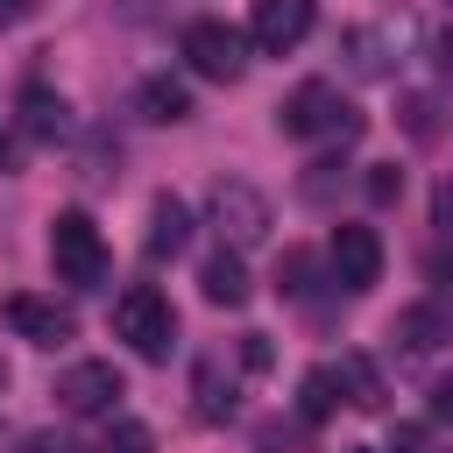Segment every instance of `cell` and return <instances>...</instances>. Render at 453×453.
I'll return each instance as SVG.
<instances>
[{
	"label": "cell",
	"instance_id": "7c38bea8",
	"mask_svg": "<svg viewBox=\"0 0 453 453\" xmlns=\"http://www.w3.org/2000/svg\"><path fill=\"white\" fill-rule=\"evenodd\" d=\"M403 42H411V21H382V28H354V35H347L354 71H368V78H382L389 57H403Z\"/></svg>",
	"mask_w": 453,
	"mask_h": 453
},
{
	"label": "cell",
	"instance_id": "8992f818",
	"mask_svg": "<svg viewBox=\"0 0 453 453\" xmlns=\"http://www.w3.org/2000/svg\"><path fill=\"white\" fill-rule=\"evenodd\" d=\"M120 396H127V382H120V368H113V361H71V368L57 375V403H64V411H78V418L113 411Z\"/></svg>",
	"mask_w": 453,
	"mask_h": 453
},
{
	"label": "cell",
	"instance_id": "44dd1931",
	"mask_svg": "<svg viewBox=\"0 0 453 453\" xmlns=\"http://www.w3.org/2000/svg\"><path fill=\"white\" fill-rule=\"evenodd\" d=\"M14 453H78V446H71L64 432H28V439H21Z\"/></svg>",
	"mask_w": 453,
	"mask_h": 453
},
{
	"label": "cell",
	"instance_id": "e0dca14e",
	"mask_svg": "<svg viewBox=\"0 0 453 453\" xmlns=\"http://www.w3.org/2000/svg\"><path fill=\"white\" fill-rule=\"evenodd\" d=\"M333 368H340V389H347V403H361V411H375V403H382V382H375L368 354H340Z\"/></svg>",
	"mask_w": 453,
	"mask_h": 453
},
{
	"label": "cell",
	"instance_id": "7a4b0ae2",
	"mask_svg": "<svg viewBox=\"0 0 453 453\" xmlns=\"http://www.w3.org/2000/svg\"><path fill=\"white\" fill-rule=\"evenodd\" d=\"M50 262H57V283H71V290H99L106 283V241H99L85 205H64L50 219Z\"/></svg>",
	"mask_w": 453,
	"mask_h": 453
},
{
	"label": "cell",
	"instance_id": "ba28073f",
	"mask_svg": "<svg viewBox=\"0 0 453 453\" xmlns=\"http://www.w3.org/2000/svg\"><path fill=\"white\" fill-rule=\"evenodd\" d=\"M311 14H319V0H255L248 35H255V50L283 57V50H297V42L311 35Z\"/></svg>",
	"mask_w": 453,
	"mask_h": 453
},
{
	"label": "cell",
	"instance_id": "484cf974",
	"mask_svg": "<svg viewBox=\"0 0 453 453\" xmlns=\"http://www.w3.org/2000/svg\"><path fill=\"white\" fill-rule=\"evenodd\" d=\"M439 64H446V71H453V28H446V42H439Z\"/></svg>",
	"mask_w": 453,
	"mask_h": 453
},
{
	"label": "cell",
	"instance_id": "2e32d148",
	"mask_svg": "<svg viewBox=\"0 0 453 453\" xmlns=\"http://www.w3.org/2000/svg\"><path fill=\"white\" fill-rule=\"evenodd\" d=\"M340 396H347V389H340V368H311V375H304V389H297V411L319 425V418H333V411H340Z\"/></svg>",
	"mask_w": 453,
	"mask_h": 453
},
{
	"label": "cell",
	"instance_id": "3957f363",
	"mask_svg": "<svg viewBox=\"0 0 453 453\" xmlns=\"http://www.w3.org/2000/svg\"><path fill=\"white\" fill-rule=\"evenodd\" d=\"M113 333H120L142 361H170V347H177V311H170V297H163L156 283H134V290L113 297Z\"/></svg>",
	"mask_w": 453,
	"mask_h": 453
},
{
	"label": "cell",
	"instance_id": "9c48e42d",
	"mask_svg": "<svg viewBox=\"0 0 453 453\" xmlns=\"http://www.w3.org/2000/svg\"><path fill=\"white\" fill-rule=\"evenodd\" d=\"M0 311H7V326H14L21 340H35V347H64V340L78 333V319H71L57 297H28V290H14Z\"/></svg>",
	"mask_w": 453,
	"mask_h": 453
},
{
	"label": "cell",
	"instance_id": "4316f807",
	"mask_svg": "<svg viewBox=\"0 0 453 453\" xmlns=\"http://www.w3.org/2000/svg\"><path fill=\"white\" fill-rule=\"evenodd\" d=\"M0 382H7V361H0Z\"/></svg>",
	"mask_w": 453,
	"mask_h": 453
},
{
	"label": "cell",
	"instance_id": "9a60e30c",
	"mask_svg": "<svg viewBox=\"0 0 453 453\" xmlns=\"http://www.w3.org/2000/svg\"><path fill=\"white\" fill-rule=\"evenodd\" d=\"M184 241H191V212H184V205L163 191V198L149 205V255H177Z\"/></svg>",
	"mask_w": 453,
	"mask_h": 453
},
{
	"label": "cell",
	"instance_id": "8fae6325",
	"mask_svg": "<svg viewBox=\"0 0 453 453\" xmlns=\"http://www.w3.org/2000/svg\"><path fill=\"white\" fill-rule=\"evenodd\" d=\"M234 389H241V382H234V368H226L219 354H205V361H198V382H191V396H198L191 411H198L205 425H226V418H234V403H241Z\"/></svg>",
	"mask_w": 453,
	"mask_h": 453
},
{
	"label": "cell",
	"instance_id": "603a6c76",
	"mask_svg": "<svg viewBox=\"0 0 453 453\" xmlns=\"http://www.w3.org/2000/svg\"><path fill=\"white\" fill-rule=\"evenodd\" d=\"M403 113H411V134H432V99H411Z\"/></svg>",
	"mask_w": 453,
	"mask_h": 453
},
{
	"label": "cell",
	"instance_id": "52a82bcc",
	"mask_svg": "<svg viewBox=\"0 0 453 453\" xmlns=\"http://www.w3.org/2000/svg\"><path fill=\"white\" fill-rule=\"evenodd\" d=\"M184 64L198 71V78H219V85H234L241 78V35L226 28V21H191L184 28Z\"/></svg>",
	"mask_w": 453,
	"mask_h": 453
},
{
	"label": "cell",
	"instance_id": "ffe728a7",
	"mask_svg": "<svg viewBox=\"0 0 453 453\" xmlns=\"http://www.w3.org/2000/svg\"><path fill=\"white\" fill-rule=\"evenodd\" d=\"M396 191H403V170H396V163H368V198H375V205H389Z\"/></svg>",
	"mask_w": 453,
	"mask_h": 453
},
{
	"label": "cell",
	"instance_id": "4fadbf2b",
	"mask_svg": "<svg viewBox=\"0 0 453 453\" xmlns=\"http://www.w3.org/2000/svg\"><path fill=\"white\" fill-rule=\"evenodd\" d=\"M134 113L142 120H163V127H177V120H191V92H184V78H142L134 85Z\"/></svg>",
	"mask_w": 453,
	"mask_h": 453
},
{
	"label": "cell",
	"instance_id": "5bb4252c",
	"mask_svg": "<svg viewBox=\"0 0 453 453\" xmlns=\"http://www.w3.org/2000/svg\"><path fill=\"white\" fill-rule=\"evenodd\" d=\"M198 290H205L212 304H226V311H234V304H248V269H241V255H234V248H219V255L198 269Z\"/></svg>",
	"mask_w": 453,
	"mask_h": 453
},
{
	"label": "cell",
	"instance_id": "cb8c5ba5",
	"mask_svg": "<svg viewBox=\"0 0 453 453\" xmlns=\"http://www.w3.org/2000/svg\"><path fill=\"white\" fill-rule=\"evenodd\" d=\"M28 7H35V0H0V28H14V21H28Z\"/></svg>",
	"mask_w": 453,
	"mask_h": 453
},
{
	"label": "cell",
	"instance_id": "7402d4cb",
	"mask_svg": "<svg viewBox=\"0 0 453 453\" xmlns=\"http://www.w3.org/2000/svg\"><path fill=\"white\" fill-rule=\"evenodd\" d=\"M432 226H439V234H453V177L432 191Z\"/></svg>",
	"mask_w": 453,
	"mask_h": 453
},
{
	"label": "cell",
	"instance_id": "d4e9b609",
	"mask_svg": "<svg viewBox=\"0 0 453 453\" xmlns=\"http://www.w3.org/2000/svg\"><path fill=\"white\" fill-rule=\"evenodd\" d=\"M432 411H439V418H453V375H446V382L432 389Z\"/></svg>",
	"mask_w": 453,
	"mask_h": 453
},
{
	"label": "cell",
	"instance_id": "30bf717a",
	"mask_svg": "<svg viewBox=\"0 0 453 453\" xmlns=\"http://www.w3.org/2000/svg\"><path fill=\"white\" fill-rule=\"evenodd\" d=\"M389 333H396L403 354H432V347L453 340V304H411V311H396Z\"/></svg>",
	"mask_w": 453,
	"mask_h": 453
},
{
	"label": "cell",
	"instance_id": "277c9868",
	"mask_svg": "<svg viewBox=\"0 0 453 453\" xmlns=\"http://www.w3.org/2000/svg\"><path fill=\"white\" fill-rule=\"evenodd\" d=\"M205 219H212L219 241L241 255V248H255V241L269 234V198H262L248 177H212V191H205Z\"/></svg>",
	"mask_w": 453,
	"mask_h": 453
},
{
	"label": "cell",
	"instance_id": "5b68a950",
	"mask_svg": "<svg viewBox=\"0 0 453 453\" xmlns=\"http://www.w3.org/2000/svg\"><path fill=\"white\" fill-rule=\"evenodd\" d=\"M326 262H333V283H340V290H375V283H382V234H375V226L340 219V226H333Z\"/></svg>",
	"mask_w": 453,
	"mask_h": 453
},
{
	"label": "cell",
	"instance_id": "ac0fdd59",
	"mask_svg": "<svg viewBox=\"0 0 453 453\" xmlns=\"http://www.w3.org/2000/svg\"><path fill=\"white\" fill-rule=\"evenodd\" d=\"M21 127H28V134H64V99L28 92V99H21Z\"/></svg>",
	"mask_w": 453,
	"mask_h": 453
},
{
	"label": "cell",
	"instance_id": "d6986e66",
	"mask_svg": "<svg viewBox=\"0 0 453 453\" xmlns=\"http://www.w3.org/2000/svg\"><path fill=\"white\" fill-rule=\"evenodd\" d=\"M92 453H156V439H149V425L120 418V425H106V439H99Z\"/></svg>",
	"mask_w": 453,
	"mask_h": 453
},
{
	"label": "cell",
	"instance_id": "6da1fadb",
	"mask_svg": "<svg viewBox=\"0 0 453 453\" xmlns=\"http://www.w3.org/2000/svg\"><path fill=\"white\" fill-rule=\"evenodd\" d=\"M276 127H283L290 142H354V134H361V113L340 99V85L304 78V85L276 106Z\"/></svg>",
	"mask_w": 453,
	"mask_h": 453
}]
</instances>
